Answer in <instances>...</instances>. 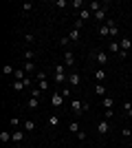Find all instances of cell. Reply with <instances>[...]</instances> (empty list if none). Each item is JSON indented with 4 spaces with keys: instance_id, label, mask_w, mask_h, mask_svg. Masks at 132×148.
Listing matches in <instances>:
<instances>
[{
    "instance_id": "1",
    "label": "cell",
    "mask_w": 132,
    "mask_h": 148,
    "mask_svg": "<svg viewBox=\"0 0 132 148\" xmlns=\"http://www.w3.org/2000/svg\"><path fill=\"white\" fill-rule=\"evenodd\" d=\"M90 60H95L101 69H104V66L108 64V60H110V58H108L106 51H93V53H90Z\"/></svg>"
},
{
    "instance_id": "2",
    "label": "cell",
    "mask_w": 132,
    "mask_h": 148,
    "mask_svg": "<svg viewBox=\"0 0 132 148\" xmlns=\"http://www.w3.org/2000/svg\"><path fill=\"white\" fill-rule=\"evenodd\" d=\"M70 108H73V113H75V115H82V113L88 111V102H82V99L73 97V102H70Z\"/></svg>"
},
{
    "instance_id": "3",
    "label": "cell",
    "mask_w": 132,
    "mask_h": 148,
    "mask_svg": "<svg viewBox=\"0 0 132 148\" xmlns=\"http://www.w3.org/2000/svg\"><path fill=\"white\" fill-rule=\"evenodd\" d=\"M38 88H40L42 93H46V91H49V82H46V73H42V71L38 73Z\"/></svg>"
},
{
    "instance_id": "4",
    "label": "cell",
    "mask_w": 132,
    "mask_h": 148,
    "mask_svg": "<svg viewBox=\"0 0 132 148\" xmlns=\"http://www.w3.org/2000/svg\"><path fill=\"white\" fill-rule=\"evenodd\" d=\"M106 16H108V5H104V7H101V9H99V11L95 13V20L104 25V22H106Z\"/></svg>"
},
{
    "instance_id": "5",
    "label": "cell",
    "mask_w": 132,
    "mask_h": 148,
    "mask_svg": "<svg viewBox=\"0 0 132 148\" xmlns=\"http://www.w3.org/2000/svg\"><path fill=\"white\" fill-rule=\"evenodd\" d=\"M108 130H110V122H108V119H101V122L97 124V133H99V135H106Z\"/></svg>"
},
{
    "instance_id": "6",
    "label": "cell",
    "mask_w": 132,
    "mask_h": 148,
    "mask_svg": "<svg viewBox=\"0 0 132 148\" xmlns=\"http://www.w3.org/2000/svg\"><path fill=\"white\" fill-rule=\"evenodd\" d=\"M51 104L55 106V108H60V106L64 104V95H62V93H55V95H51Z\"/></svg>"
},
{
    "instance_id": "7",
    "label": "cell",
    "mask_w": 132,
    "mask_h": 148,
    "mask_svg": "<svg viewBox=\"0 0 132 148\" xmlns=\"http://www.w3.org/2000/svg\"><path fill=\"white\" fill-rule=\"evenodd\" d=\"M82 84V77H79V73H70L68 75V86L73 88V86H79Z\"/></svg>"
},
{
    "instance_id": "8",
    "label": "cell",
    "mask_w": 132,
    "mask_h": 148,
    "mask_svg": "<svg viewBox=\"0 0 132 148\" xmlns=\"http://www.w3.org/2000/svg\"><path fill=\"white\" fill-rule=\"evenodd\" d=\"M64 64H66V66H73V64H75V56H73V51H64Z\"/></svg>"
},
{
    "instance_id": "9",
    "label": "cell",
    "mask_w": 132,
    "mask_h": 148,
    "mask_svg": "<svg viewBox=\"0 0 132 148\" xmlns=\"http://www.w3.org/2000/svg\"><path fill=\"white\" fill-rule=\"evenodd\" d=\"M108 22V29H110V38H117L119 36V27H117V22L114 20H106Z\"/></svg>"
},
{
    "instance_id": "10",
    "label": "cell",
    "mask_w": 132,
    "mask_h": 148,
    "mask_svg": "<svg viewBox=\"0 0 132 148\" xmlns=\"http://www.w3.org/2000/svg\"><path fill=\"white\" fill-rule=\"evenodd\" d=\"M40 106V97H33V95H29V102H26V108L29 111H35Z\"/></svg>"
},
{
    "instance_id": "11",
    "label": "cell",
    "mask_w": 132,
    "mask_h": 148,
    "mask_svg": "<svg viewBox=\"0 0 132 148\" xmlns=\"http://www.w3.org/2000/svg\"><path fill=\"white\" fill-rule=\"evenodd\" d=\"M0 142H2V144L13 142V133H9V130H2V133H0Z\"/></svg>"
},
{
    "instance_id": "12",
    "label": "cell",
    "mask_w": 132,
    "mask_h": 148,
    "mask_svg": "<svg viewBox=\"0 0 132 148\" xmlns=\"http://www.w3.org/2000/svg\"><path fill=\"white\" fill-rule=\"evenodd\" d=\"M101 106H104L106 111H112V106H114V97H104V99H101Z\"/></svg>"
},
{
    "instance_id": "13",
    "label": "cell",
    "mask_w": 132,
    "mask_h": 148,
    "mask_svg": "<svg viewBox=\"0 0 132 148\" xmlns=\"http://www.w3.org/2000/svg\"><path fill=\"white\" fill-rule=\"evenodd\" d=\"M110 53H117V56L121 53V44H119V40H110Z\"/></svg>"
},
{
    "instance_id": "14",
    "label": "cell",
    "mask_w": 132,
    "mask_h": 148,
    "mask_svg": "<svg viewBox=\"0 0 132 148\" xmlns=\"http://www.w3.org/2000/svg\"><path fill=\"white\" fill-rule=\"evenodd\" d=\"M119 44H121V51H130L132 49V40H128V38H121Z\"/></svg>"
},
{
    "instance_id": "15",
    "label": "cell",
    "mask_w": 132,
    "mask_h": 148,
    "mask_svg": "<svg viewBox=\"0 0 132 148\" xmlns=\"http://www.w3.org/2000/svg\"><path fill=\"white\" fill-rule=\"evenodd\" d=\"M68 38H70V42H79V40H82V31L73 29V31L68 33Z\"/></svg>"
},
{
    "instance_id": "16",
    "label": "cell",
    "mask_w": 132,
    "mask_h": 148,
    "mask_svg": "<svg viewBox=\"0 0 132 148\" xmlns=\"http://www.w3.org/2000/svg\"><path fill=\"white\" fill-rule=\"evenodd\" d=\"M24 139V130H13V144H20Z\"/></svg>"
},
{
    "instance_id": "17",
    "label": "cell",
    "mask_w": 132,
    "mask_h": 148,
    "mask_svg": "<svg viewBox=\"0 0 132 148\" xmlns=\"http://www.w3.org/2000/svg\"><path fill=\"white\" fill-rule=\"evenodd\" d=\"M95 80L101 84V82L106 80V71H104V69H97V71H95Z\"/></svg>"
},
{
    "instance_id": "18",
    "label": "cell",
    "mask_w": 132,
    "mask_h": 148,
    "mask_svg": "<svg viewBox=\"0 0 132 148\" xmlns=\"http://www.w3.org/2000/svg\"><path fill=\"white\" fill-rule=\"evenodd\" d=\"M99 36H101V38H108V36H110V29H108V22L99 25Z\"/></svg>"
},
{
    "instance_id": "19",
    "label": "cell",
    "mask_w": 132,
    "mask_h": 148,
    "mask_svg": "<svg viewBox=\"0 0 132 148\" xmlns=\"http://www.w3.org/2000/svg\"><path fill=\"white\" fill-rule=\"evenodd\" d=\"M88 18H90V9H88V7H84L82 11H79V20H82V22H86Z\"/></svg>"
},
{
    "instance_id": "20",
    "label": "cell",
    "mask_w": 132,
    "mask_h": 148,
    "mask_svg": "<svg viewBox=\"0 0 132 148\" xmlns=\"http://www.w3.org/2000/svg\"><path fill=\"white\" fill-rule=\"evenodd\" d=\"M66 69H68V66H66L64 62H62V64L57 62V64H55V73H64V75H66Z\"/></svg>"
},
{
    "instance_id": "21",
    "label": "cell",
    "mask_w": 132,
    "mask_h": 148,
    "mask_svg": "<svg viewBox=\"0 0 132 148\" xmlns=\"http://www.w3.org/2000/svg\"><path fill=\"white\" fill-rule=\"evenodd\" d=\"M2 73H5V75H13V73H16V69H13L11 64H5V66H2Z\"/></svg>"
},
{
    "instance_id": "22",
    "label": "cell",
    "mask_w": 132,
    "mask_h": 148,
    "mask_svg": "<svg viewBox=\"0 0 132 148\" xmlns=\"http://www.w3.org/2000/svg\"><path fill=\"white\" fill-rule=\"evenodd\" d=\"M68 130H70V133H75V135H77V133H79V130H82V128H79V124H77V122H70V124H68Z\"/></svg>"
},
{
    "instance_id": "23",
    "label": "cell",
    "mask_w": 132,
    "mask_h": 148,
    "mask_svg": "<svg viewBox=\"0 0 132 148\" xmlns=\"http://www.w3.org/2000/svg\"><path fill=\"white\" fill-rule=\"evenodd\" d=\"M57 124H60V117H57V115H51V117H49V126H51V128H55Z\"/></svg>"
},
{
    "instance_id": "24",
    "label": "cell",
    "mask_w": 132,
    "mask_h": 148,
    "mask_svg": "<svg viewBox=\"0 0 132 148\" xmlns=\"http://www.w3.org/2000/svg\"><path fill=\"white\" fill-rule=\"evenodd\" d=\"M33 58H35V51H31V49L24 51V60H26V62H33Z\"/></svg>"
},
{
    "instance_id": "25",
    "label": "cell",
    "mask_w": 132,
    "mask_h": 148,
    "mask_svg": "<svg viewBox=\"0 0 132 148\" xmlns=\"http://www.w3.org/2000/svg\"><path fill=\"white\" fill-rule=\"evenodd\" d=\"M121 137H123V139H132V130L130 128H121Z\"/></svg>"
},
{
    "instance_id": "26",
    "label": "cell",
    "mask_w": 132,
    "mask_h": 148,
    "mask_svg": "<svg viewBox=\"0 0 132 148\" xmlns=\"http://www.w3.org/2000/svg\"><path fill=\"white\" fill-rule=\"evenodd\" d=\"M24 130H35V122H33V119H26L24 122Z\"/></svg>"
},
{
    "instance_id": "27",
    "label": "cell",
    "mask_w": 132,
    "mask_h": 148,
    "mask_svg": "<svg viewBox=\"0 0 132 148\" xmlns=\"http://www.w3.org/2000/svg\"><path fill=\"white\" fill-rule=\"evenodd\" d=\"M24 71L26 73H33V71H35V64H33V62H24Z\"/></svg>"
},
{
    "instance_id": "28",
    "label": "cell",
    "mask_w": 132,
    "mask_h": 148,
    "mask_svg": "<svg viewBox=\"0 0 132 148\" xmlns=\"http://www.w3.org/2000/svg\"><path fill=\"white\" fill-rule=\"evenodd\" d=\"M95 93H97V95H106V86H104V84H97V86H95Z\"/></svg>"
},
{
    "instance_id": "29",
    "label": "cell",
    "mask_w": 132,
    "mask_h": 148,
    "mask_svg": "<svg viewBox=\"0 0 132 148\" xmlns=\"http://www.w3.org/2000/svg\"><path fill=\"white\" fill-rule=\"evenodd\" d=\"M9 126H11V128H18V126H20V119L16 117V115H13V117L9 119Z\"/></svg>"
},
{
    "instance_id": "30",
    "label": "cell",
    "mask_w": 132,
    "mask_h": 148,
    "mask_svg": "<svg viewBox=\"0 0 132 148\" xmlns=\"http://www.w3.org/2000/svg\"><path fill=\"white\" fill-rule=\"evenodd\" d=\"M33 7H35L33 2H24V5H22V11H24V13H29V11L33 9Z\"/></svg>"
},
{
    "instance_id": "31",
    "label": "cell",
    "mask_w": 132,
    "mask_h": 148,
    "mask_svg": "<svg viewBox=\"0 0 132 148\" xmlns=\"http://www.w3.org/2000/svg\"><path fill=\"white\" fill-rule=\"evenodd\" d=\"M70 7H75V9H84V2H82V0H73Z\"/></svg>"
},
{
    "instance_id": "32",
    "label": "cell",
    "mask_w": 132,
    "mask_h": 148,
    "mask_svg": "<svg viewBox=\"0 0 132 148\" xmlns=\"http://www.w3.org/2000/svg\"><path fill=\"white\" fill-rule=\"evenodd\" d=\"M123 108H126L128 117H132V104H130V102H126V104H123Z\"/></svg>"
},
{
    "instance_id": "33",
    "label": "cell",
    "mask_w": 132,
    "mask_h": 148,
    "mask_svg": "<svg viewBox=\"0 0 132 148\" xmlns=\"http://www.w3.org/2000/svg\"><path fill=\"white\" fill-rule=\"evenodd\" d=\"M60 44H62L64 49H66V47L70 44V38H68V36H66V38H62V40H60Z\"/></svg>"
},
{
    "instance_id": "34",
    "label": "cell",
    "mask_w": 132,
    "mask_h": 148,
    "mask_svg": "<svg viewBox=\"0 0 132 148\" xmlns=\"http://www.w3.org/2000/svg\"><path fill=\"white\" fill-rule=\"evenodd\" d=\"M60 93H62L64 97H68V95H70V86H64V88H62V91H60Z\"/></svg>"
},
{
    "instance_id": "35",
    "label": "cell",
    "mask_w": 132,
    "mask_h": 148,
    "mask_svg": "<svg viewBox=\"0 0 132 148\" xmlns=\"http://www.w3.org/2000/svg\"><path fill=\"white\" fill-rule=\"evenodd\" d=\"M24 40H26V42H33V40H35V36H33V33H24Z\"/></svg>"
},
{
    "instance_id": "36",
    "label": "cell",
    "mask_w": 132,
    "mask_h": 148,
    "mask_svg": "<svg viewBox=\"0 0 132 148\" xmlns=\"http://www.w3.org/2000/svg\"><path fill=\"white\" fill-rule=\"evenodd\" d=\"M77 139H79V142H84V139H86V133H84V130H79V133H77Z\"/></svg>"
},
{
    "instance_id": "37",
    "label": "cell",
    "mask_w": 132,
    "mask_h": 148,
    "mask_svg": "<svg viewBox=\"0 0 132 148\" xmlns=\"http://www.w3.org/2000/svg\"><path fill=\"white\" fill-rule=\"evenodd\" d=\"M112 115H114V113H112V111H106V113H104V117H106V119H108V122H110V119H112Z\"/></svg>"
},
{
    "instance_id": "38",
    "label": "cell",
    "mask_w": 132,
    "mask_h": 148,
    "mask_svg": "<svg viewBox=\"0 0 132 148\" xmlns=\"http://www.w3.org/2000/svg\"><path fill=\"white\" fill-rule=\"evenodd\" d=\"M82 27H84V22H82V20H77V22H75V29H77V31H82Z\"/></svg>"
},
{
    "instance_id": "39",
    "label": "cell",
    "mask_w": 132,
    "mask_h": 148,
    "mask_svg": "<svg viewBox=\"0 0 132 148\" xmlns=\"http://www.w3.org/2000/svg\"><path fill=\"white\" fill-rule=\"evenodd\" d=\"M11 148H20V146H18V144H16V146H11Z\"/></svg>"
},
{
    "instance_id": "40",
    "label": "cell",
    "mask_w": 132,
    "mask_h": 148,
    "mask_svg": "<svg viewBox=\"0 0 132 148\" xmlns=\"http://www.w3.org/2000/svg\"><path fill=\"white\" fill-rule=\"evenodd\" d=\"M130 148H132V139H130Z\"/></svg>"
},
{
    "instance_id": "41",
    "label": "cell",
    "mask_w": 132,
    "mask_h": 148,
    "mask_svg": "<svg viewBox=\"0 0 132 148\" xmlns=\"http://www.w3.org/2000/svg\"><path fill=\"white\" fill-rule=\"evenodd\" d=\"M130 75H132V71H130Z\"/></svg>"
}]
</instances>
